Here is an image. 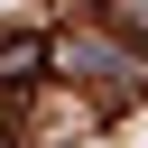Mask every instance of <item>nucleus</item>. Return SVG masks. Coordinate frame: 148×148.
I'll list each match as a JSON object with an SVG mask.
<instances>
[{
  "mask_svg": "<svg viewBox=\"0 0 148 148\" xmlns=\"http://www.w3.org/2000/svg\"><path fill=\"white\" fill-rule=\"evenodd\" d=\"M120 18H130V28H148V0H120Z\"/></svg>",
  "mask_w": 148,
  "mask_h": 148,
  "instance_id": "nucleus-1",
  "label": "nucleus"
}]
</instances>
